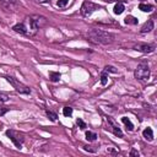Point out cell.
<instances>
[{
	"label": "cell",
	"mask_w": 157,
	"mask_h": 157,
	"mask_svg": "<svg viewBox=\"0 0 157 157\" xmlns=\"http://www.w3.org/2000/svg\"><path fill=\"white\" fill-rule=\"evenodd\" d=\"M76 124H77V125H78V128H80V129H82V130H85V129L87 128V124H86L81 118H77V119H76Z\"/></svg>",
	"instance_id": "44dd1931"
},
{
	"label": "cell",
	"mask_w": 157,
	"mask_h": 157,
	"mask_svg": "<svg viewBox=\"0 0 157 157\" xmlns=\"http://www.w3.org/2000/svg\"><path fill=\"white\" fill-rule=\"evenodd\" d=\"M67 4H69V0H58V1H56V5H58L59 7H65Z\"/></svg>",
	"instance_id": "7402d4cb"
},
{
	"label": "cell",
	"mask_w": 157,
	"mask_h": 157,
	"mask_svg": "<svg viewBox=\"0 0 157 157\" xmlns=\"http://www.w3.org/2000/svg\"><path fill=\"white\" fill-rule=\"evenodd\" d=\"M153 27H155L153 20H148L147 22H145V23H144V26L141 27L140 32H141V33H148V32H151V31L153 29Z\"/></svg>",
	"instance_id": "30bf717a"
},
{
	"label": "cell",
	"mask_w": 157,
	"mask_h": 157,
	"mask_svg": "<svg viewBox=\"0 0 157 157\" xmlns=\"http://www.w3.org/2000/svg\"><path fill=\"white\" fill-rule=\"evenodd\" d=\"M63 114H64V117H71L72 115V108L71 107H64Z\"/></svg>",
	"instance_id": "d6986e66"
},
{
	"label": "cell",
	"mask_w": 157,
	"mask_h": 157,
	"mask_svg": "<svg viewBox=\"0 0 157 157\" xmlns=\"http://www.w3.org/2000/svg\"><path fill=\"white\" fill-rule=\"evenodd\" d=\"M85 136H86V140H87V141H94V140L98 137L97 134L93 132V131H86V132H85Z\"/></svg>",
	"instance_id": "ac0fdd59"
},
{
	"label": "cell",
	"mask_w": 157,
	"mask_h": 157,
	"mask_svg": "<svg viewBox=\"0 0 157 157\" xmlns=\"http://www.w3.org/2000/svg\"><path fill=\"white\" fill-rule=\"evenodd\" d=\"M28 21H29L31 29H33V31H37L40 27L47 25V18L44 16H40V15H32L28 17Z\"/></svg>",
	"instance_id": "8992f818"
},
{
	"label": "cell",
	"mask_w": 157,
	"mask_h": 157,
	"mask_svg": "<svg viewBox=\"0 0 157 157\" xmlns=\"http://www.w3.org/2000/svg\"><path fill=\"white\" fill-rule=\"evenodd\" d=\"M5 78H6L7 82H10V85H11L18 93H21V94H29V93H31V88H29L28 86H26L25 83L20 82V81L16 80V78H13L12 76H5Z\"/></svg>",
	"instance_id": "3957f363"
},
{
	"label": "cell",
	"mask_w": 157,
	"mask_h": 157,
	"mask_svg": "<svg viewBox=\"0 0 157 157\" xmlns=\"http://www.w3.org/2000/svg\"><path fill=\"white\" fill-rule=\"evenodd\" d=\"M142 136L147 140V141H152L153 140V131H152V129L151 128H145L144 129V131H142Z\"/></svg>",
	"instance_id": "7c38bea8"
},
{
	"label": "cell",
	"mask_w": 157,
	"mask_h": 157,
	"mask_svg": "<svg viewBox=\"0 0 157 157\" xmlns=\"http://www.w3.org/2000/svg\"><path fill=\"white\" fill-rule=\"evenodd\" d=\"M103 1H105V2H112V1H115V0H103Z\"/></svg>",
	"instance_id": "f1b7e54d"
},
{
	"label": "cell",
	"mask_w": 157,
	"mask_h": 157,
	"mask_svg": "<svg viewBox=\"0 0 157 157\" xmlns=\"http://www.w3.org/2000/svg\"><path fill=\"white\" fill-rule=\"evenodd\" d=\"M99 9H102V6H99L98 4H94V2H92V1L86 0V1H83L82 5H81V15L85 16V17H88V16H91L94 11H97V10H99Z\"/></svg>",
	"instance_id": "277c9868"
},
{
	"label": "cell",
	"mask_w": 157,
	"mask_h": 157,
	"mask_svg": "<svg viewBox=\"0 0 157 157\" xmlns=\"http://www.w3.org/2000/svg\"><path fill=\"white\" fill-rule=\"evenodd\" d=\"M5 134H6V136L13 142V145H15L17 148H21V147H22V144H23V141H25V137H23L22 134H20V132L16 131V130H12V129L6 130Z\"/></svg>",
	"instance_id": "5b68a950"
},
{
	"label": "cell",
	"mask_w": 157,
	"mask_h": 157,
	"mask_svg": "<svg viewBox=\"0 0 157 157\" xmlns=\"http://www.w3.org/2000/svg\"><path fill=\"white\" fill-rule=\"evenodd\" d=\"M124 10H125V6H124V4H123V2H117V4L114 5L113 12H114L115 15H121V13L124 12Z\"/></svg>",
	"instance_id": "4fadbf2b"
},
{
	"label": "cell",
	"mask_w": 157,
	"mask_h": 157,
	"mask_svg": "<svg viewBox=\"0 0 157 157\" xmlns=\"http://www.w3.org/2000/svg\"><path fill=\"white\" fill-rule=\"evenodd\" d=\"M83 150L90 152H96V148H92V146H83Z\"/></svg>",
	"instance_id": "d4e9b609"
},
{
	"label": "cell",
	"mask_w": 157,
	"mask_h": 157,
	"mask_svg": "<svg viewBox=\"0 0 157 157\" xmlns=\"http://www.w3.org/2000/svg\"><path fill=\"white\" fill-rule=\"evenodd\" d=\"M124 22H125L126 25H137L139 20H137L136 17L131 16V15H128V16H126V17L124 18Z\"/></svg>",
	"instance_id": "e0dca14e"
},
{
	"label": "cell",
	"mask_w": 157,
	"mask_h": 157,
	"mask_svg": "<svg viewBox=\"0 0 157 157\" xmlns=\"http://www.w3.org/2000/svg\"><path fill=\"white\" fill-rule=\"evenodd\" d=\"M61 75L60 72H56V71H49V80L53 81V82H58L60 80Z\"/></svg>",
	"instance_id": "9a60e30c"
},
{
	"label": "cell",
	"mask_w": 157,
	"mask_h": 157,
	"mask_svg": "<svg viewBox=\"0 0 157 157\" xmlns=\"http://www.w3.org/2000/svg\"><path fill=\"white\" fill-rule=\"evenodd\" d=\"M12 29L16 32V33H20V34H27V28H26V26H25V23H16L13 27H12Z\"/></svg>",
	"instance_id": "8fae6325"
},
{
	"label": "cell",
	"mask_w": 157,
	"mask_h": 157,
	"mask_svg": "<svg viewBox=\"0 0 157 157\" xmlns=\"http://www.w3.org/2000/svg\"><path fill=\"white\" fill-rule=\"evenodd\" d=\"M9 112V108H6V107H0V117H2L5 113H7Z\"/></svg>",
	"instance_id": "cb8c5ba5"
},
{
	"label": "cell",
	"mask_w": 157,
	"mask_h": 157,
	"mask_svg": "<svg viewBox=\"0 0 157 157\" xmlns=\"http://www.w3.org/2000/svg\"><path fill=\"white\" fill-rule=\"evenodd\" d=\"M139 10H141L144 12H151L153 10V6L151 4H144V2H141L139 5Z\"/></svg>",
	"instance_id": "5bb4252c"
},
{
	"label": "cell",
	"mask_w": 157,
	"mask_h": 157,
	"mask_svg": "<svg viewBox=\"0 0 157 157\" xmlns=\"http://www.w3.org/2000/svg\"><path fill=\"white\" fill-rule=\"evenodd\" d=\"M134 49L137 52H141V53H152L155 50V45L147 44V43H137L134 47Z\"/></svg>",
	"instance_id": "ba28073f"
},
{
	"label": "cell",
	"mask_w": 157,
	"mask_h": 157,
	"mask_svg": "<svg viewBox=\"0 0 157 157\" xmlns=\"http://www.w3.org/2000/svg\"><path fill=\"white\" fill-rule=\"evenodd\" d=\"M130 156H136V157H139V152H137L136 150H131V151H130Z\"/></svg>",
	"instance_id": "4316f807"
},
{
	"label": "cell",
	"mask_w": 157,
	"mask_h": 157,
	"mask_svg": "<svg viewBox=\"0 0 157 157\" xmlns=\"http://www.w3.org/2000/svg\"><path fill=\"white\" fill-rule=\"evenodd\" d=\"M134 76L137 80H147L150 77V67L146 60H142L135 69L134 71Z\"/></svg>",
	"instance_id": "7a4b0ae2"
},
{
	"label": "cell",
	"mask_w": 157,
	"mask_h": 157,
	"mask_svg": "<svg viewBox=\"0 0 157 157\" xmlns=\"http://www.w3.org/2000/svg\"><path fill=\"white\" fill-rule=\"evenodd\" d=\"M107 121H108V124L110 125V129H112L113 134H114L115 136H118V137H123V131L120 130V128L118 126V124H117L110 117H107Z\"/></svg>",
	"instance_id": "9c48e42d"
},
{
	"label": "cell",
	"mask_w": 157,
	"mask_h": 157,
	"mask_svg": "<svg viewBox=\"0 0 157 157\" xmlns=\"http://www.w3.org/2000/svg\"><path fill=\"white\" fill-rule=\"evenodd\" d=\"M37 2H40V4H47L49 0H36Z\"/></svg>",
	"instance_id": "83f0119b"
},
{
	"label": "cell",
	"mask_w": 157,
	"mask_h": 157,
	"mask_svg": "<svg viewBox=\"0 0 157 157\" xmlns=\"http://www.w3.org/2000/svg\"><path fill=\"white\" fill-rule=\"evenodd\" d=\"M7 99H9V96H7L6 93L0 92V102H1V103H4V102H6Z\"/></svg>",
	"instance_id": "603a6c76"
},
{
	"label": "cell",
	"mask_w": 157,
	"mask_h": 157,
	"mask_svg": "<svg viewBox=\"0 0 157 157\" xmlns=\"http://www.w3.org/2000/svg\"><path fill=\"white\" fill-rule=\"evenodd\" d=\"M121 121L124 123V125L126 126V129L129 130V131H131V130H134V124L131 123V120L128 118V117H123L121 118Z\"/></svg>",
	"instance_id": "2e32d148"
},
{
	"label": "cell",
	"mask_w": 157,
	"mask_h": 157,
	"mask_svg": "<svg viewBox=\"0 0 157 157\" xmlns=\"http://www.w3.org/2000/svg\"><path fill=\"white\" fill-rule=\"evenodd\" d=\"M0 1L4 4H16L18 0H0Z\"/></svg>",
	"instance_id": "484cf974"
},
{
	"label": "cell",
	"mask_w": 157,
	"mask_h": 157,
	"mask_svg": "<svg viewBox=\"0 0 157 157\" xmlns=\"http://www.w3.org/2000/svg\"><path fill=\"white\" fill-rule=\"evenodd\" d=\"M45 113H47V117H48V118H49L52 121H55V120L58 119L56 113H54V112H52V110H47Z\"/></svg>",
	"instance_id": "ffe728a7"
},
{
	"label": "cell",
	"mask_w": 157,
	"mask_h": 157,
	"mask_svg": "<svg viewBox=\"0 0 157 157\" xmlns=\"http://www.w3.org/2000/svg\"><path fill=\"white\" fill-rule=\"evenodd\" d=\"M87 39L94 44H110L115 39V34L108 31L92 28L87 32Z\"/></svg>",
	"instance_id": "6da1fadb"
},
{
	"label": "cell",
	"mask_w": 157,
	"mask_h": 157,
	"mask_svg": "<svg viewBox=\"0 0 157 157\" xmlns=\"http://www.w3.org/2000/svg\"><path fill=\"white\" fill-rule=\"evenodd\" d=\"M109 72L115 74V72H117V69H115L114 66H112V65H107V66L103 69V71H102V74H101V85H102V86H105V85H107V82H108V74H109Z\"/></svg>",
	"instance_id": "52a82bcc"
}]
</instances>
